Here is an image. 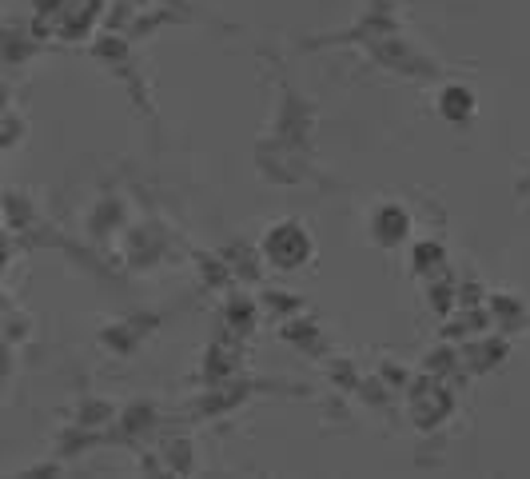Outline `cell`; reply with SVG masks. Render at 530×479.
Listing matches in <instances>:
<instances>
[]
</instances>
